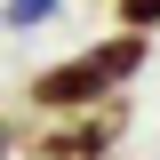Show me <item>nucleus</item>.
<instances>
[{"label":"nucleus","mask_w":160,"mask_h":160,"mask_svg":"<svg viewBox=\"0 0 160 160\" xmlns=\"http://www.w3.org/2000/svg\"><path fill=\"white\" fill-rule=\"evenodd\" d=\"M144 56H152V32H104V40H88V48H72V56L40 64V72L24 80V104H32V112H80V104L128 96V80L144 72Z\"/></svg>","instance_id":"1"},{"label":"nucleus","mask_w":160,"mask_h":160,"mask_svg":"<svg viewBox=\"0 0 160 160\" xmlns=\"http://www.w3.org/2000/svg\"><path fill=\"white\" fill-rule=\"evenodd\" d=\"M120 136H128V96L80 104V112H48V128H24V152L32 160H112Z\"/></svg>","instance_id":"2"},{"label":"nucleus","mask_w":160,"mask_h":160,"mask_svg":"<svg viewBox=\"0 0 160 160\" xmlns=\"http://www.w3.org/2000/svg\"><path fill=\"white\" fill-rule=\"evenodd\" d=\"M64 0H0V24L8 32H40V24H56Z\"/></svg>","instance_id":"3"},{"label":"nucleus","mask_w":160,"mask_h":160,"mask_svg":"<svg viewBox=\"0 0 160 160\" xmlns=\"http://www.w3.org/2000/svg\"><path fill=\"white\" fill-rule=\"evenodd\" d=\"M112 24L120 32H160V0H112Z\"/></svg>","instance_id":"4"},{"label":"nucleus","mask_w":160,"mask_h":160,"mask_svg":"<svg viewBox=\"0 0 160 160\" xmlns=\"http://www.w3.org/2000/svg\"><path fill=\"white\" fill-rule=\"evenodd\" d=\"M8 152H16V136H8V128H0V160H8Z\"/></svg>","instance_id":"5"}]
</instances>
